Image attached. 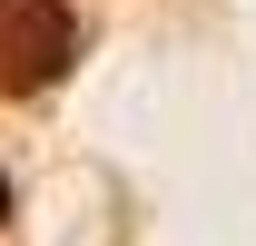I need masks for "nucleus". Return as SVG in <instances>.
I'll list each match as a JSON object with an SVG mask.
<instances>
[{
    "mask_svg": "<svg viewBox=\"0 0 256 246\" xmlns=\"http://www.w3.org/2000/svg\"><path fill=\"white\" fill-rule=\"evenodd\" d=\"M69 50H79V30H69L60 0H0V98L50 89L69 69Z\"/></svg>",
    "mask_w": 256,
    "mask_h": 246,
    "instance_id": "1",
    "label": "nucleus"
},
{
    "mask_svg": "<svg viewBox=\"0 0 256 246\" xmlns=\"http://www.w3.org/2000/svg\"><path fill=\"white\" fill-rule=\"evenodd\" d=\"M0 216H10V178H0Z\"/></svg>",
    "mask_w": 256,
    "mask_h": 246,
    "instance_id": "2",
    "label": "nucleus"
}]
</instances>
